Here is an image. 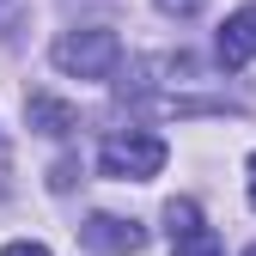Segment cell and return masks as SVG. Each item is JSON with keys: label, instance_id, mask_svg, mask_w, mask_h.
<instances>
[{"label": "cell", "instance_id": "6da1fadb", "mask_svg": "<svg viewBox=\"0 0 256 256\" xmlns=\"http://www.w3.org/2000/svg\"><path fill=\"white\" fill-rule=\"evenodd\" d=\"M49 61L61 74H74V80H116L122 68V37L110 24H86V30H61Z\"/></svg>", "mask_w": 256, "mask_h": 256}, {"label": "cell", "instance_id": "7a4b0ae2", "mask_svg": "<svg viewBox=\"0 0 256 256\" xmlns=\"http://www.w3.org/2000/svg\"><path fill=\"white\" fill-rule=\"evenodd\" d=\"M165 158H171V146L158 140V134L128 128V134H110V140L98 146V171L116 177V183H146V177L165 171Z\"/></svg>", "mask_w": 256, "mask_h": 256}, {"label": "cell", "instance_id": "3957f363", "mask_svg": "<svg viewBox=\"0 0 256 256\" xmlns=\"http://www.w3.org/2000/svg\"><path fill=\"white\" fill-rule=\"evenodd\" d=\"M165 238H171V256H226L220 238H214V226L202 220V208L189 196L165 202Z\"/></svg>", "mask_w": 256, "mask_h": 256}, {"label": "cell", "instance_id": "277c9868", "mask_svg": "<svg viewBox=\"0 0 256 256\" xmlns=\"http://www.w3.org/2000/svg\"><path fill=\"white\" fill-rule=\"evenodd\" d=\"M80 244L92 256H134L146 244V232L134 226V220H122V214H92L86 226H80Z\"/></svg>", "mask_w": 256, "mask_h": 256}, {"label": "cell", "instance_id": "5b68a950", "mask_svg": "<svg viewBox=\"0 0 256 256\" xmlns=\"http://www.w3.org/2000/svg\"><path fill=\"white\" fill-rule=\"evenodd\" d=\"M24 122L37 128V134H49V140H68L80 128V110L61 104V98H49V92H30V98H24Z\"/></svg>", "mask_w": 256, "mask_h": 256}, {"label": "cell", "instance_id": "8992f818", "mask_svg": "<svg viewBox=\"0 0 256 256\" xmlns=\"http://www.w3.org/2000/svg\"><path fill=\"white\" fill-rule=\"evenodd\" d=\"M256 55V6H238L226 24H220V68H244V61Z\"/></svg>", "mask_w": 256, "mask_h": 256}, {"label": "cell", "instance_id": "52a82bcc", "mask_svg": "<svg viewBox=\"0 0 256 256\" xmlns=\"http://www.w3.org/2000/svg\"><path fill=\"white\" fill-rule=\"evenodd\" d=\"M74 177H80L74 158H55V165H49V189H55V196H61V189H74Z\"/></svg>", "mask_w": 256, "mask_h": 256}, {"label": "cell", "instance_id": "ba28073f", "mask_svg": "<svg viewBox=\"0 0 256 256\" xmlns=\"http://www.w3.org/2000/svg\"><path fill=\"white\" fill-rule=\"evenodd\" d=\"M152 6L165 12V18H196V12L208 6V0H152Z\"/></svg>", "mask_w": 256, "mask_h": 256}, {"label": "cell", "instance_id": "9c48e42d", "mask_svg": "<svg viewBox=\"0 0 256 256\" xmlns=\"http://www.w3.org/2000/svg\"><path fill=\"white\" fill-rule=\"evenodd\" d=\"M0 256H49V250H43V244H30V238H18V244L0 250Z\"/></svg>", "mask_w": 256, "mask_h": 256}, {"label": "cell", "instance_id": "30bf717a", "mask_svg": "<svg viewBox=\"0 0 256 256\" xmlns=\"http://www.w3.org/2000/svg\"><path fill=\"white\" fill-rule=\"evenodd\" d=\"M250 208H256V152H250Z\"/></svg>", "mask_w": 256, "mask_h": 256}, {"label": "cell", "instance_id": "8fae6325", "mask_svg": "<svg viewBox=\"0 0 256 256\" xmlns=\"http://www.w3.org/2000/svg\"><path fill=\"white\" fill-rule=\"evenodd\" d=\"M244 256H256V244H250V250H244Z\"/></svg>", "mask_w": 256, "mask_h": 256}]
</instances>
